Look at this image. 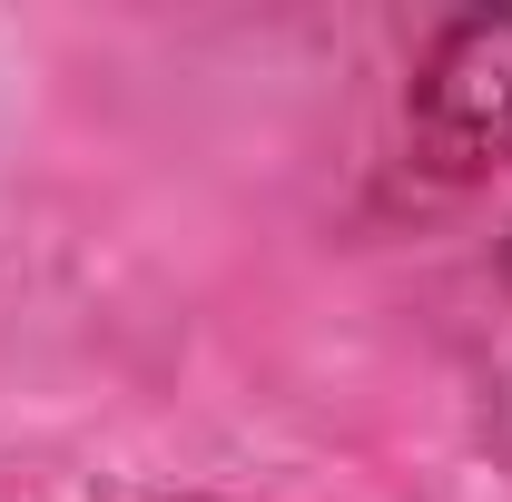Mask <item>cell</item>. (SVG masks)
Segmentation results:
<instances>
[{
  "label": "cell",
  "instance_id": "obj_1",
  "mask_svg": "<svg viewBox=\"0 0 512 502\" xmlns=\"http://www.w3.org/2000/svg\"><path fill=\"white\" fill-rule=\"evenodd\" d=\"M404 148L444 188L512 168V10H453L424 30L404 79Z\"/></svg>",
  "mask_w": 512,
  "mask_h": 502
},
{
  "label": "cell",
  "instance_id": "obj_2",
  "mask_svg": "<svg viewBox=\"0 0 512 502\" xmlns=\"http://www.w3.org/2000/svg\"><path fill=\"white\" fill-rule=\"evenodd\" d=\"M503 286H512V227H503Z\"/></svg>",
  "mask_w": 512,
  "mask_h": 502
}]
</instances>
